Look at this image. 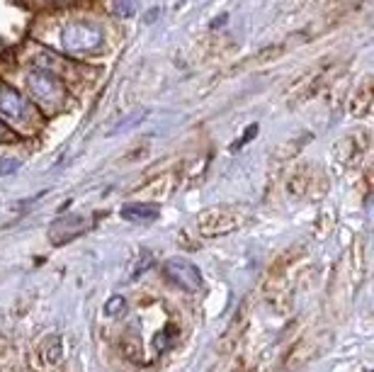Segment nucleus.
<instances>
[{
  "mask_svg": "<svg viewBox=\"0 0 374 372\" xmlns=\"http://www.w3.org/2000/svg\"><path fill=\"white\" fill-rule=\"evenodd\" d=\"M163 275L168 277L173 285L180 287V290H185V292H199L202 290V285H204L199 268L192 263V260H185V258H168L165 260Z\"/></svg>",
  "mask_w": 374,
  "mask_h": 372,
  "instance_id": "nucleus-4",
  "label": "nucleus"
},
{
  "mask_svg": "<svg viewBox=\"0 0 374 372\" xmlns=\"http://www.w3.org/2000/svg\"><path fill=\"white\" fill-rule=\"evenodd\" d=\"M144 117H146V112H136V115H134V117H127L124 122H119V124L115 127V129H112V134H117V132H122V129H129V127H132V122L144 120Z\"/></svg>",
  "mask_w": 374,
  "mask_h": 372,
  "instance_id": "nucleus-14",
  "label": "nucleus"
},
{
  "mask_svg": "<svg viewBox=\"0 0 374 372\" xmlns=\"http://www.w3.org/2000/svg\"><path fill=\"white\" fill-rule=\"evenodd\" d=\"M61 372H76V368H74V365H69V368L64 365V368H61Z\"/></svg>",
  "mask_w": 374,
  "mask_h": 372,
  "instance_id": "nucleus-17",
  "label": "nucleus"
},
{
  "mask_svg": "<svg viewBox=\"0 0 374 372\" xmlns=\"http://www.w3.org/2000/svg\"><path fill=\"white\" fill-rule=\"evenodd\" d=\"M328 346H331V336H328V333H306V336L297 338V341L284 351L277 372L304 370L309 363H314V360L321 358Z\"/></svg>",
  "mask_w": 374,
  "mask_h": 372,
  "instance_id": "nucleus-1",
  "label": "nucleus"
},
{
  "mask_svg": "<svg viewBox=\"0 0 374 372\" xmlns=\"http://www.w3.org/2000/svg\"><path fill=\"white\" fill-rule=\"evenodd\" d=\"M61 42L69 52H93L103 44V30L98 25H88V22H74L64 30Z\"/></svg>",
  "mask_w": 374,
  "mask_h": 372,
  "instance_id": "nucleus-5",
  "label": "nucleus"
},
{
  "mask_svg": "<svg viewBox=\"0 0 374 372\" xmlns=\"http://www.w3.org/2000/svg\"><path fill=\"white\" fill-rule=\"evenodd\" d=\"M255 132H258V124H253V127H250V129H248V132H245V134H243V139H241V141H236V144H233V149H241L243 144L248 141V139L255 134Z\"/></svg>",
  "mask_w": 374,
  "mask_h": 372,
  "instance_id": "nucleus-16",
  "label": "nucleus"
},
{
  "mask_svg": "<svg viewBox=\"0 0 374 372\" xmlns=\"http://www.w3.org/2000/svg\"><path fill=\"white\" fill-rule=\"evenodd\" d=\"M27 372H32V370H27Z\"/></svg>",
  "mask_w": 374,
  "mask_h": 372,
  "instance_id": "nucleus-20",
  "label": "nucleus"
},
{
  "mask_svg": "<svg viewBox=\"0 0 374 372\" xmlns=\"http://www.w3.org/2000/svg\"><path fill=\"white\" fill-rule=\"evenodd\" d=\"M160 216V207L151 202H132L122 207V219L132 221V224H151Z\"/></svg>",
  "mask_w": 374,
  "mask_h": 372,
  "instance_id": "nucleus-9",
  "label": "nucleus"
},
{
  "mask_svg": "<svg viewBox=\"0 0 374 372\" xmlns=\"http://www.w3.org/2000/svg\"><path fill=\"white\" fill-rule=\"evenodd\" d=\"M66 363V346L61 336H47L32 348L27 358V370L32 372H59Z\"/></svg>",
  "mask_w": 374,
  "mask_h": 372,
  "instance_id": "nucleus-3",
  "label": "nucleus"
},
{
  "mask_svg": "<svg viewBox=\"0 0 374 372\" xmlns=\"http://www.w3.org/2000/svg\"><path fill=\"white\" fill-rule=\"evenodd\" d=\"M124 307H127V302H124V297H112L107 304H105V312H107L110 316H115L117 312H124Z\"/></svg>",
  "mask_w": 374,
  "mask_h": 372,
  "instance_id": "nucleus-13",
  "label": "nucleus"
},
{
  "mask_svg": "<svg viewBox=\"0 0 374 372\" xmlns=\"http://www.w3.org/2000/svg\"><path fill=\"white\" fill-rule=\"evenodd\" d=\"M13 353H15L13 338H8V336H3V333H0V368H8Z\"/></svg>",
  "mask_w": 374,
  "mask_h": 372,
  "instance_id": "nucleus-11",
  "label": "nucleus"
},
{
  "mask_svg": "<svg viewBox=\"0 0 374 372\" xmlns=\"http://www.w3.org/2000/svg\"><path fill=\"white\" fill-rule=\"evenodd\" d=\"M243 219L245 214L236 207H211L197 216V229L204 238H219L241 229Z\"/></svg>",
  "mask_w": 374,
  "mask_h": 372,
  "instance_id": "nucleus-2",
  "label": "nucleus"
},
{
  "mask_svg": "<svg viewBox=\"0 0 374 372\" xmlns=\"http://www.w3.org/2000/svg\"><path fill=\"white\" fill-rule=\"evenodd\" d=\"M5 136V129H3V124H0V139H3Z\"/></svg>",
  "mask_w": 374,
  "mask_h": 372,
  "instance_id": "nucleus-19",
  "label": "nucleus"
},
{
  "mask_svg": "<svg viewBox=\"0 0 374 372\" xmlns=\"http://www.w3.org/2000/svg\"><path fill=\"white\" fill-rule=\"evenodd\" d=\"M59 372H61V370H59Z\"/></svg>",
  "mask_w": 374,
  "mask_h": 372,
  "instance_id": "nucleus-21",
  "label": "nucleus"
},
{
  "mask_svg": "<svg viewBox=\"0 0 374 372\" xmlns=\"http://www.w3.org/2000/svg\"><path fill=\"white\" fill-rule=\"evenodd\" d=\"M112 10L115 15L129 18V15H134V0H112Z\"/></svg>",
  "mask_w": 374,
  "mask_h": 372,
  "instance_id": "nucleus-12",
  "label": "nucleus"
},
{
  "mask_svg": "<svg viewBox=\"0 0 374 372\" xmlns=\"http://www.w3.org/2000/svg\"><path fill=\"white\" fill-rule=\"evenodd\" d=\"M18 161L15 158H8V161H0V175H8L13 173V170H18Z\"/></svg>",
  "mask_w": 374,
  "mask_h": 372,
  "instance_id": "nucleus-15",
  "label": "nucleus"
},
{
  "mask_svg": "<svg viewBox=\"0 0 374 372\" xmlns=\"http://www.w3.org/2000/svg\"><path fill=\"white\" fill-rule=\"evenodd\" d=\"M248 324H250V314H248V307H241L233 316V321L228 324V329L224 331V336L219 338V343H216V355L219 358H226V355L236 353L238 348L245 346V331H248Z\"/></svg>",
  "mask_w": 374,
  "mask_h": 372,
  "instance_id": "nucleus-6",
  "label": "nucleus"
},
{
  "mask_svg": "<svg viewBox=\"0 0 374 372\" xmlns=\"http://www.w3.org/2000/svg\"><path fill=\"white\" fill-rule=\"evenodd\" d=\"M0 372H20V370H15V368H10L8 365V368H0Z\"/></svg>",
  "mask_w": 374,
  "mask_h": 372,
  "instance_id": "nucleus-18",
  "label": "nucleus"
},
{
  "mask_svg": "<svg viewBox=\"0 0 374 372\" xmlns=\"http://www.w3.org/2000/svg\"><path fill=\"white\" fill-rule=\"evenodd\" d=\"M27 86H30V93L39 103H59L61 95H64L61 81L57 76L47 74V71H32L27 76Z\"/></svg>",
  "mask_w": 374,
  "mask_h": 372,
  "instance_id": "nucleus-7",
  "label": "nucleus"
},
{
  "mask_svg": "<svg viewBox=\"0 0 374 372\" xmlns=\"http://www.w3.org/2000/svg\"><path fill=\"white\" fill-rule=\"evenodd\" d=\"M83 229H86V219L83 216H64V219H57V224L52 226V241L57 246L69 243L71 238L83 234Z\"/></svg>",
  "mask_w": 374,
  "mask_h": 372,
  "instance_id": "nucleus-8",
  "label": "nucleus"
},
{
  "mask_svg": "<svg viewBox=\"0 0 374 372\" xmlns=\"http://www.w3.org/2000/svg\"><path fill=\"white\" fill-rule=\"evenodd\" d=\"M0 112L8 120H20L25 115V100L15 88L3 86L0 88Z\"/></svg>",
  "mask_w": 374,
  "mask_h": 372,
  "instance_id": "nucleus-10",
  "label": "nucleus"
}]
</instances>
